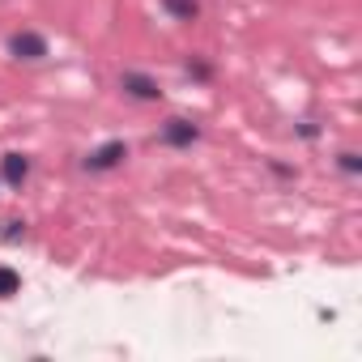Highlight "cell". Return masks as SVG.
I'll list each match as a JSON object with an SVG mask.
<instances>
[{
    "label": "cell",
    "mask_w": 362,
    "mask_h": 362,
    "mask_svg": "<svg viewBox=\"0 0 362 362\" xmlns=\"http://www.w3.org/2000/svg\"><path fill=\"white\" fill-rule=\"evenodd\" d=\"M9 52L22 56V60H43V56H47V43H43L39 35H13V39H9Z\"/></svg>",
    "instance_id": "6da1fadb"
},
{
    "label": "cell",
    "mask_w": 362,
    "mask_h": 362,
    "mask_svg": "<svg viewBox=\"0 0 362 362\" xmlns=\"http://www.w3.org/2000/svg\"><path fill=\"white\" fill-rule=\"evenodd\" d=\"M119 158H128V145H124V141H107L103 149L90 153V166H94V170H111Z\"/></svg>",
    "instance_id": "7a4b0ae2"
},
{
    "label": "cell",
    "mask_w": 362,
    "mask_h": 362,
    "mask_svg": "<svg viewBox=\"0 0 362 362\" xmlns=\"http://www.w3.org/2000/svg\"><path fill=\"white\" fill-rule=\"evenodd\" d=\"M124 90L132 94V98H158L162 90H158V81H149V77H141V73H124Z\"/></svg>",
    "instance_id": "3957f363"
},
{
    "label": "cell",
    "mask_w": 362,
    "mask_h": 362,
    "mask_svg": "<svg viewBox=\"0 0 362 362\" xmlns=\"http://www.w3.org/2000/svg\"><path fill=\"white\" fill-rule=\"evenodd\" d=\"M162 136H166L170 145H192V141H197V128H192L188 119H166Z\"/></svg>",
    "instance_id": "277c9868"
},
{
    "label": "cell",
    "mask_w": 362,
    "mask_h": 362,
    "mask_svg": "<svg viewBox=\"0 0 362 362\" xmlns=\"http://www.w3.org/2000/svg\"><path fill=\"white\" fill-rule=\"evenodd\" d=\"M26 170H30V166H26V158H22V153H9V158H5V179H9V184H22Z\"/></svg>",
    "instance_id": "5b68a950"
},
{
    "label": "cell",
    "mask_w": 362,
    "mask_h": 362,
    "mask_svg": "<svg viewBox=\"0 0 362 362\" xmlns=\"http://www.w3.org/2000/svg\"><path fill=\"white\" fill-rule=\"evenodd\" d=\"M162 5H166L175 18H184V22H192V18H197V0H162Z\"/></svg>",
    "instance_id": "8992f818"
},
{
    "label": "cell",
    "mask_w": 362,
    "mask_h": 362,
    "mask_svg": "<svg viewBox=\"0 0 362 362\" xmlns=\"http://www.w3.org/2000/svg\"><path fill=\"white\" fill-rule=\"evenodd\" d=\"M22 290V277L13 273V269H0V298H9V294H18Z\"/></svg>",
    "instance_id": "52a82bcc"
},
{
    "label": "cell",
    "mask_w": 362,
    "mask_h": 362,
    "mask_svg": "<svg viewBox=\"0 0 362 362\" xmlns=\"http://www.w3.org/2000/svg\"><path fill=\"white\" fill-rule=\"evenodd\" d=\"M341 170H349V175H358V170H362V162H358V153H341Z\"/></svg>",
    "instance_id": "ba28073f"
}]
</instances>
